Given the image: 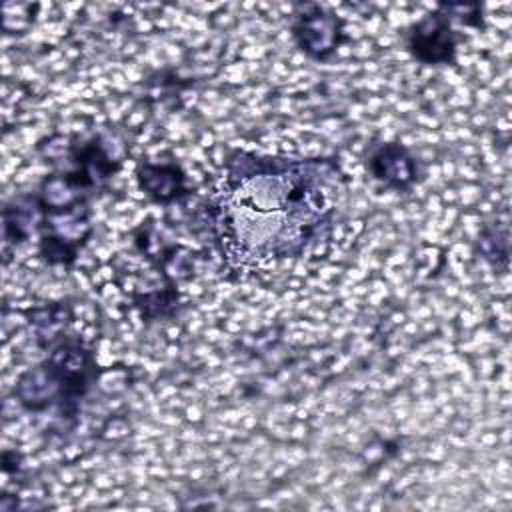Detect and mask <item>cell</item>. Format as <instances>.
<instances>
[{"mask_svg":"<svg viewBox=\"0 0 512 512\" xmlns=\"http://www.w3.org/2000/svg\"><path fill=\"white\" fill-rule=\"evenodd\" d=\"M296 46L314 60H328L344 40V22L318 4H306L292 24Z\"/></svg>","mask_w":512,"mask_h":512,"instance_id":"obj_3","label":"cell"},{"mask_svg":"<svg viewBox=\"0 0 512 512\" xmlns=\"http://www.w3.org/2000/svg\"><path fill=\"white\" fill-rule=\"evenodd\" d=\"M328 162L238 154L226 178V228L252 256H292L332 208Z\"/></svg>","mask_w":512,"mask_h":512,"instance_id":"obj_1","label":"cell"},{"mask_svg":"<svg viewBox=\"0 0 512 512\" xmlns=\"http://www.w3.org/2000/svg\"><path fill=\"white\" fill-rule=\"evenodd\" d=\"M450 20L456 18L460 22H464L466 26H480V16H482V8L478 4H440V8Z\"/></svg>","mask_w":512,"mask_h":512,"instance_id":"obj_7","label":"cell"},{"mask_svg":"<svg viewBox=\"0 0 512 512\" xmlns=\"http://www.w3.org/2000/svg\"><path fill=\"white\" fill-rule=\"evenodd\" d=\"M138 184L154 202H174L186 194V176L176 164L146 162L138 168Z\"/></svg>","mask_w":512,"mask_h":512,"instance_id":"obj_6","label":"cell"},{"mask_svg":"<svg viewBox=\"0 0 512 512\" xmlns=\"http://www.w3.org/2000/svg\"><path fill=\"white\" fill-rule=\"evenodd\" d=\"M458 40L460 36L452 28L450 18L438 10L424 16L410 28L406 46L422 64H450L456 56Z\"/></svg>","mask_w":512,"mask_h":512,"instance_id":"obj_4","label":"cell"},{"mask_svg":"<svg viewBox=\"0 0 512 512\" xmlns=\"http://www.w3.org/2000/svg\"><path fill=\"white\" fill-rule=\"evenodd\" d=\"M92 368L86 348L72 342L60 344L44 362L20 376L16 398L30 412H42L54 404L64 408L86 394Z\"/></svg>","mask_w":512,"mask_h":512,"instance_id":"obj_2","label":"cell"},{"mask_svg":"<svg viewBox=\"0 0 512 512\" xmlns=\"http://www.w3.org/2000/svg\"><path fill=\"white\" fill-rule=\"evenodd\" d=\"M368 170L378 182L392 190L410 188L418 176L414 156L396 142L378 146L368 160Z\"/></svg>","mask_w":512,"mask_h":512,"instance_id":"obj_5","label":"cell"}]
</instances>
